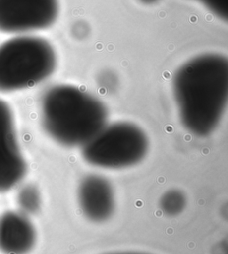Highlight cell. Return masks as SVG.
I'll return each instance as SVG.
<instances>
[{
    "label": "cell",
    "mask_w": 228,
    "mask_h": 254,
    "mask_svg": "<svg viewBox=\"0 0 228 254\" xmlns=\"http://www.w3.org/2000/svg\"><path fill=\"white\" fill-rule=\"evenodd\" d=\"M172 88L184 128L199 137L210 136L228 105V57L217 53L193 57L175 71Z\"/></svg>",
    "instance_id": "6da1fadb"
},
{
    "label": "cell",
    "mask_w": 228,
    "mask_h": 254,
    "mask_svg": "<svg viewBox=\"0 0 228 254\" xmlns=\"http://www.w3.org/2000/svg\"><path fill=\"white\" fill-rule=\"evenodd\" d=\"M40 108L45 131L59 145L69 148L82 147L108 123L106 105L72 85L49 88Z\"/></svg>",
    "instance_id": "7a4b0ae2"
},
{
    "label": "cell",
    "mask_w": 228,
    "mask_h": 254,
    "mask_svg": "<svg viewBox=\"0 0 228 254\" xmlns=\"http://www.w3.org/2000/svg\"><path fill=\"white\" fill-rule=\"evenodd\" d=\"M57 57L48 40L21 35L0 45V93L32 88L53 74Z\"/></svg>",
    "instance_id": "3957f363"
},
{
    "label": "cell",
    "mask_w": 228,
    "mask_h": 254,
    "mask_svg": "<svg viewBox=\"0 0 228 254\" xmlns=\"http://www.w3.org/2000/svg\"><path fill=\"white\" fill-rule=\"evenodd\" d=\"M149 140L145 131L127 122L106 124L81 147L86 162L107 170H121L142 162L148 153Z\"/></svg>",
    "instance_id": "277c9868"
},
{
    "label": "cell",
    "mask_w": 228,
    "mask_h": 254,
    "mask_svg": "<svg viewBox=\"0 0 228 254\" xmlns=\"http://www.w3.org/2000/svg\"><path fill=\"white\" fill-rule=\"evenodd\" d=\"M58 13V0H0V31L24 34L45 30Z\"/></svg>",
    "instance_id": "5b68a950"
},
{
    "label": "cell",
    "mask_w": 228,
    "mask_h": 254,
    "mask_svg": "<svg viewBox=\"0 0 228 254\" xmlns=\"http://www.w3.org/2000/svg\"><path fill=\"white\" fill-rule=\"evenodd\" d=\"M27 163L18 141L13 112L0 99V193L8 192L26 175Z\"/></svg>",
    "instance_id": "8992f818"
},
{
    "label": "cell",
    "mask_w": 228,
    "mask_h": 254,
    "mask_svg": "<svg viewBox=\"0 0 228 254\" xmlns=\"http://www.w3.org/2000/svg\"><path fill=\"white\" fill-rule=\"evenodd\" d=\"M78 201L84 216L96 223L108 220L115 210L114 188L109 180L98 174H89L80 180Z\"/></svg>",
    "instance_id": "52a82bcc"
},
{
    "label": "cell",
    "mask_w": 228,
    "mask_h": 254,
    "mask_svg": "<svg viewBox=\"0 0 228 254\" xmlns=\"http://www.w3.org/2000/svg\"><path fill=\"white\" fill-rule=\"evenodd\" d=\"M36 240L35 228L26 214L6 211L0 217V251L3 254H29Z\"/></svg>",
    "instance_id": "ba28073f"
},
{
    "label": "cell",
    "mask_w": 228,
    "mask_h": 254,
    "mask_svg": "<svg viewBox=\"0 0 228 254\" xmlns=\"http://www.w3.org/2000/svg\"><path fill=\"white\" fill-rule=\"evenodd\" d=\"M186 207V196L178 189H171L163 194L160 208L169 217H175L184 211Z\"/></svg>",
    "instance_id": "9c48e42d"
},
{
    "label": "cell",
    "mask_w": 228,
    "mask_h": 254,
    "mask_svg": "<svg viewBox=\"0 0 228 254\" xmlns=\"http://www.w3.org/2000/svg\"><path fill=\"white\" fill-rule=\"evenodd\" d=\"M18 205L24 214H34L41 206V196L39 189L33 185L23 187L17 194Z\"/></svg>",
    "instance_id": "30bf717a"
},
{
    "label": "cell",
    "mask_w": 228,
    "mask_h": 254,
    "mask_svg": "<svg viewBox=\"0 0 228 254\" xmlns=\"http://www.w3.org/2000/svg\"><path fill=\"white\" fill-rule=\"evenodd\" d=\"M204 4L211 13L224 21L228 20V0H197Z\"/></svg>",
    "instance_id": "8fae6325"
},
{
    "label": "cell",
    "mask_w": 228,
    "mask_h": 254,
    "mask_svg": "<svg viewBox=\"0 0 228 254\" xmlns=\"http://www.w3.org/2000/svg\"><path fill=\"white\" fill-rule=\"evenodd\" d=\"M142 3L144 4H154V3H157L160 0H139Z\"/></svg>",
    "instance_id": "7c38bea8"
}]
</instances>
